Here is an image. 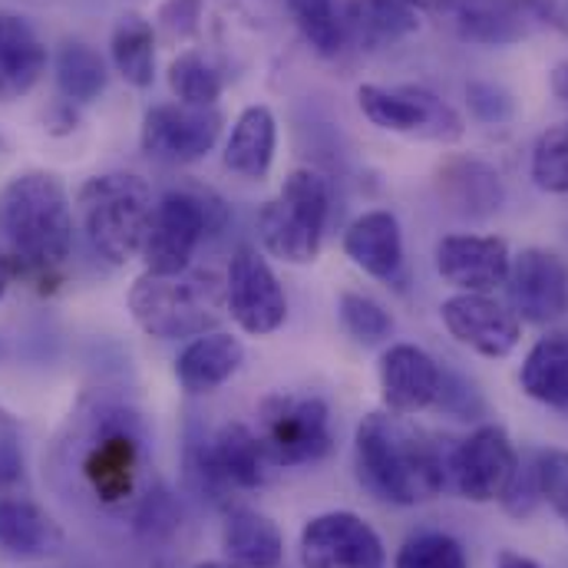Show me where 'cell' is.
Masks as SVG:
<instances>
[{"mask_svg": "<svg viewBox=\"0 0 568 568\" xmlns=\"http://www.w3.org/2000/svg\"><path fill=\"white\" fill-rule=\"evenodd\" d=\"M337 311H341L344 327H347L361 344H377V341L390 337V331H394V317L384 311V304H377V301L367 297V294L344 291L341 301H337Z\"/></svg>", "mask_w": 568, "mask_h": 568, "instance_id": "obj_35", "label": "cell"}, {"mask_svg": "<svg viewBox=\"0 0 568 568\" xmlns=\"http://www.w3.org/2000/svg\"><path fill=\"white\" fill-rule=\"evenodd\" d=\"M539 483H542V503H549L568 523V453L539 449Z\"/></svg>", "mask_w": 568, "mask_h": 568, "instance_id": "obj_37", "label": "cell"}, {"mask_svg": "<svg viewBox=\"0 0 568 568\" xmlns=\"http://www.w3.org/2000/svg\"><path fill=\"white\" fill-rule=\"evenodd\" d=\"M225 304L232 321L255 337L275 334L287 317V297L272 265L248 245L232 255L225 275Z\"/></svg>", "mask_w": 568, "mask_h": 568, "instance_id": "obj_12", "label": "cell"}, {"mask_svg": "<svg viewBox=\"0 0 568 568\" xmlns=\"http://www.w3.org/2000/svg\"><path fill=\"white\" fill-rule=\"evenodd\" d=\"M347 258L371 278L394 282L404 268V235L390 212H364L344 235Z\"/></svg>", "mask_w": 568, "mask_h": 568, "instance_id": "obj_22", "label": "cell"}, {"mask_svg": "<svg viewBox=\"0 0 568 568\" xmlns=\"http://www.w3.org/2000/svg\"><path fill=\"white\" fill-rule=\"evenodd\" d=\"M344 37L361 50H384L417 33L420 17L404 0H351L341 13Z\"/></svg>", "mask_w": 568, "mask_h": 568, "instance_id": "obj_24", "label": "cell"}, {"mask_svg": "<svg viewBox=\"0 0 568 568\" xmlns=\"http://www.w3.org/2000/svg\"><path fill=\"white\" fill-rule=\"evenodd\" d=\"M222 7L248 27H268L275 17V0H222Z\"/></svg>", "mask_w": 568, "mask_h": 568, "instance_id": "obj_41", "label": "cell"}, {"mask_svg": "<svg viewBox=\"0 0 568 568\" xmlns=\"http://www.w3.org/2000/svg\"><path fill=\"white\" fill-rule=\"evenodd\" d=\"M110 53H113L120 77L130 87H136V90L152 87V80H155V30L149 20H142L140 13H126L113 27Z\"/></svg>", "mask_w": 568, "mask_h": 568, "instance_id": "obj_29", "label": "cell"}, {"mask_svg": "<svg viewBox=\"0 0 568 568\" xmlns=\"http://www.w3.org/2000/svg\"><path fill=\"white\" fill-rule=\"evenodd\" d=\"M7 282H10V278H7V268H3V262H0V297H3V291H7Z\"/></svg>", "mask_w": 568, "mask_h": 568, "instance_id": "obj_47", "label": "cell"}, {"mask_svg": "<svg viewBox=\"0 0 568 568\" xmlns=\"http://www.w3.org/2000/svg\"><path fill=\"white\" fill-rule=\"evenodd\" d=\"M526 3L539 20H546L549 27L568 37V0H526Z\"/></svg>", "mask_w": 568, "mask_h": 568, "instance_id": "obj_42", "label": "cell"}, {"mask_svg": "<svg viewBox=\"0 0 568 568\" xmlns=\"http://www.w3.org/2000/svg\"><path fill=\"white\" fill-rule=\"evenodd\" d=\"M506 294L516 317L552 324L568 311V265L556 252L526 248L509 262Z\"/></svg>", "mask_w": 568, "mask_h": 568, "instance_id": "obj_14", "label": "cell"}, {"mask_svg": "<svg viewBox=\"0 0 568 568\" xmlns=\"http://www.w3.org/2000/svg\"><path fill=\"white\" fill-rule=\"evenodd\" d=\"M496 568H542V566H539V562H532V559H526V556H519V552H499Z\"/></svg>", "mask_w": 568, "mask_h": 568, "instance_id": "obj_44", "label": "cell"}, {"mask_svg": "<svg viewBox=\"0 0 568 568\" xmlns=\"http://www.w3.org/2000/svg\"><path fill=\"white\" fill-rule=\"evenodd\" d=\"M509 245L493 235H446L436 245V272L459 294H489L509 275Z\"/></svg>", "mask_w": 568, "mask_h": 568, "instance_id": "obj_16", "label": "cell"}, {"mask_svg": "<svg viewBox=\"0 0 568 568\" xmlns=\"http://www.w3.org/2000/svg\"><path fill=\"white\" fill-rule=\"evenodd\" d=\"M199 13H202V0H165L159 10V27L169 37H189L199 27Z\"/></svg>", "mask_w": 568, "mask_h": 568, "instance_id": "obj_39", "label": "cell"}, {"mask_svg": "<svg viewBox=\"0 0 568 568\" xmlns=\"http://www.w3.org/2000/svg\"><path fill=\"white\" fill-rule=\"evenodd\" d=\"M258 436L282 466H311L334 446L331 407L311 394H272L258 407Z\"/></svg>", "mask_w": 568, "mask_h": 568, "instance_id": "obj_8", "label": "cell"}, {"mask_svg": "<svg viewBox=\"0 0 568 568\" xmlns=\"http://www.w3.org/2000/svg\"><path fill=\"white\" fill-rule=\"evenodd\" d=\"M519 453L513 449V439L503 426H479L473 429L453 453H449V476L463 499L469 503H496L509 476L516 469Z\"/></svg>", "mask_w": 568, "mask_h": 568, "instance_id": "obj_13", "label": "cell"}, {"mask_svg": "<svg viewBox=\"0 0 568 568\" xmlns=\"http://www.w3.org/2000/svg\"><path fill=\"white\" fill-rule=\"evenodd\" d=\"M0 546L17 556H47L63 546L60 523L27 496L0 499Z\"/></svg>", "mask_w": 568, "mask_h": 568, "instance_id": "obj_27", "label": "cell"}, {"mask_svg": "<svg viewBox=\"0 0 568 568\" xmlns=\"http://www.w3.org/2000/svg\"><path fill=\"white\" fill-rule=\"evenodd\" d=\"M222 549L235 568H278L284 542L278 526L248 506H232L222 526Z\"/></svg>", "mask_w": 568, "mask_h": 568, "instance_id": "obj_23", "label": "cell"}, {"mask_svg": "<svg viewBox=\"0 0 568 568\" xmlns=\"http://www.w3.org/2000/svg\"><path fill=\"white\" fill-rule=\"evenodd\" d=\"M106 63L103 57L80 40H70L57 53V87L67 103H93L106 90Z\"/></svg>", "mask_w": 568, "mask_h": 568, "instance_id": "obj_30", "label": "cell"}, {"mask_svg": "<svg viewBox=\"0 0 568 568\" xmlns=\"http://www.w3.org/2000/svg\"><path fill=\"white\" fill-rule=\"evenodd\" d=\"M152 192L133 172H106L83 182L77 192L80 229L90 239L93 252L110 265H126L142 252L149 219H152Z\"/></svg>", "mask_w": 568, "mask_h": 568, "instance_id": "obj_3", "label": "cell"}, {"mask_svg": "<svg viewBox=\"0 0 568 568\" xmlns=\"http://www.w3.org/2000/svg\"><path fill=\"white\" fill-rule=\"evenodd\" d=\"M20 483H23V456L10 439H0V499L17 496Z\"/></svg>", "mask_w": 568, "mask_h": 568, "instance_id": "obj_40", "label": "cell"}, {"mask_svg": "<svg viewBox=\"0 0 568 568\" xmlns=\"http://www.w3.org/2000/svg\"><path fill=\"white\" fill-rule=\"evenodd\" d=\"M361 483L384 503L420 506L439 496L449 476V456L420 426L400 414H371L354 443Z\"/></svg>", "mask_w": 568, "mask_h": 568, "instance_id": "obj_1", "label": "cell"}, {"mask_svg": "<svg viewBox=\"0 0 568 568\" xmlns=\"http://www.w3.org/2000/svg\"><path fill=\"white\" fill-rule=\"evenodd\" d=\"M526 0H453L449 17L463 40L486 43V47H506L526 37ZM536 17V13H532Z\"/></svg>", "mask_w": 568, "mask_h": 568, "instance_id": "obj_25", "label": "cell"}, {"mask_svg": "<svg viewBox=\"0 0 568 568\" xmlns=\"http://www.w3.org/2000/svg\"><path fill=\"white\" fill-rule=\"evenodd\" d=\"M192 568H235L232 562H199V566Z\"/></svg>", "mask_w": 568, "mask_h": 568, "instance_id": "obj_46", "label": "cell"}, {"mask_svg": "<svg viewBox=\"0 0 568 568\" xmlns=\"http://www.w3.org/2000/svg\"><path fill=\"white\" fill-rule=\"evenodd\" d=\"M245 347L225 331H205L192 337L175 357V377L189 394H212L239 374Z\"/></svg>", "mask_w": 568, "mask_h": 568, "instance_id": "obj_20", "label": "cell"}, {"mask_svg": "<svg viewBox=\"0 0 568 568\" xmlns=\"http://www.w3.org/2000/svg\"><path fill=\"white\" fill-rule=\"evenodd\" d=\"M503 509L516 519H526L532 516L539 506H542V483H539V449L532 453H523L516 459V469L509 476V486L506 493L499 496Z\"/></svg>", "mask_w": 568, "mask_h": 568, "instance_id": "obj_36", "label": "cell"}, {"mask_svg": "<svg viewBox=\"0 0 568 568\" xmlns=\"http://www.w3.org/2000/svg\"><path fill=\"white\" fill-rule=\"evenodd\" d=\"M466 100H469V110L476 113V120H483V123H506L513 116V100L496 83H469Z\"/></svg>", "mask_w": 568, "mask_h": 568, "instance_id": "obj_38", "label": "cell"}, {"mask_svg": "<svg viewBox=\"0 0 568 568\" xmlns=\"http://www.w3.org/2000/svg\"><path fill=\"white\" fill-rule=\"evenodd\" d=\"M304 568H387L381 536L357 513H321L301 529Z\"/></svg>", "mask_w": 568, "mask_h": 568, "instance_id": "obj_11", "label": "cell"}, {"mask_svg": "<svg viewBox=\"0 0 568 568\" xmlns=\"http://www.w3.org/2000/svg\"><path fill=\"white\" fill-rule=\"evenodd\" d=\"M439 317L463 347L483 357H506L516 351L523 337V327L513 307L493 301L489 294H456L443 301Z\"/></svg>", "mask_w": 568, "mask_h": 568, "instance_id": "obj_15", "label": "cell"}, {"mask_svg": "<svg viewBox=\"0 0 568 568\" xmlns=\"http://www.w3.org/2000/svg\"><path fill=\"white\" fill-rule=\"evenodd\" d=\"M130 311L142 331L159 341L199 337L215 331L225 304V282L212 272L182 275H140L130 287Z\"/></svg>", "mask_w": 568, "mask_h": 568, "instance_id": "obj_4", "label": "cell"}, {"mask_svg": "<svg viewBox=\"0 0 568 568\" xmlns=\"http://www.w3.org/2000/svg\"><path fill=\"white\" fill-rule=\"evenodd\" d=\"M404 3H410L414 10H429V13H449L453 7V0H404Z\"/></svg>", "mask_w": 568, "mask_h": 568, "instance_id": "obj_45", "label": "cell"}, {"mask_svg": "<svg viewBox=\"0 0 568 568\" xmlns=\"http://www.w3.org/2000/svg\"><path fill=\"white\" fill-rule=\"evenodd\" d=\"M519 384L546 407H568V334H546L536 341L519 371Z\"/></svg>", "mask_w": 568, "mask_h": 568, "instance_id": "obj_28", "label": "cell"}, {"mask_svg": "<svg viewBox=\"0 0 568 568\" xmlns=\"http://www.w3.org/2000/svg\"><path fill=\"white\" fill-rule=\"evenodd\" d=\"M189 476L219 506L232 509V493H248L268 483L278 469L262 443V436L245 424H225L209 443L192 449Z\"/></svg>", "mask_w": 568, "mask_h": 568, "instance_id": "obj_6", "label": "cell"}, {"mask_svg": "<svg viewBox=\"0 0 568 568\" xmlns=\"http://www.w3.org/2000/svg\"><path fill=\"white\" fill-rule=\"evenodd\" d=\"M394 568H469L463 546L446 532H420L397 552Z\"/></svg>", "mask_w": 568, "mask_h": 568, "instance_id": "obj_34", "label": "cell"}, {"mask_svg": "<svg viewBox=\"0 0 568 568\" xmlns=\"http://www.w3.org/2000/svg\"><path fill=\"white\" fill-rule=\"evenodd\" d=\"M436 189L443 195V202L466 219H489L493 212H499L506 189L503 179L493 165L479 162V159H446L436 172Z\"/></svg>", "mask_w": 568, "mask_h": 568, "instance_id": "obj_21", "label": "cell"}, {"mask_svg": "<svg viewBox=\"0 0 568 568\" xmlns=\"http://www.w3.org/2000/svg\"><path fill=\"white\" fill-rule=\"evenodd\" d=\"M47 70V47L37 30L17 17L0 10V106L27 97Z\"/></svg>", "mask_w": 568, "mask_h": 568, "instance_id": "obj_19", "label": "cell"}, {"mask_svg": "<svg viewBox=\"0 0 568 568\" xmlns=\"http://www.w3.org/2000/svg\"><path fill=\"white\" fill-rule=\"evenodd\" d=\"M532 179L542 192L568 195V123L539 136L532 149Z\"/></svg>", "mask_w": 568, "mask_h": 568, "instance_id": "obj_33", "label": "cell"}, {"mask_svg": "<svg viewBox=\"0 0 568 568\" xmlns=\"http://www.w3.org/2000/svg\"><path fill=\"white\" fill-rule=\"evenodd\" d=\"M222 73L199 50H185L169 67V90L185 106H215L222 97Z\"/></svg>", "mask_w": 568, "mask_h": 568, "instance_id": "obj_32", "label": "cell"}, {"mask_svg": "<svg viewBox=\"0 0 568 568\" xmlns=\"http://www.w3.org/2000/svg\"><path fill=\"white\" fill-rule=\"evenodd\" d=\"M0 239L37 272H50L70 258L73 209L53 172H20L0 189Z\"/></svg>", "mask_w": 568, "mask_h": 568, "instance_id": "obj_2", "label": "cell"}, {"mask_svg": "<svg viewBox=\"0 0 568 568\" xmlns=\"http://www.w3.org/2000/svg\"><path fill=\"white\" fill-rule=\"evenodd\" d=\"M357 103H361V113L384 133L429 142H456L466 133L463 116L426 87L364 83L357 90Z\"/></svg>", "mask_w": 568, "mask_h": 568, "instance_id": "obj_9", "label": "cell"}, {"mask_svg": "<svg viewBox=\"0 0 568 568\" xmlns=\"http://www.w3.org/2000/svg\"><path fill=\"white\" fill-rule=\"evenodd\" d=\"M443 374L436 361L414 347V344H394L381 357V394L390 414H420L426 407L436 404L439 397Z\"/></svg>", "mask_w": 568, "mask_h": 568, "instance_id": "obj_17", "label": "cell"}, {"mask_svg": "<svg viewBox=\"0 0 568 568\" xmlns=\"http://www.w3.org/2000/svg\"><path fill=\"white\" fill-rule=\"evenodd\" d=\"M552 93L562 100V103H568V60H562V63H556V70H552Z\"/></svg>", "mask_w": 568, "mask_h": 568, "instance_id": "obj_43", "label": "cell"}, {"mask_svg": "<svg viewBox=\"0 0 568 568\" xmlns=\"http://www.w3.org/2000/svg\"><path fill=\"white\" fill-rule=\"evenodd\" d=\"M287 17L301 30L304 43L317 57H337L347 43L344 20L334 7V0H282Z\"/></svg>", "mask_w": 568, "mask_h": 568, "instance_id": "obj_31", "label": "cell"}, {"mask_svg": "<svg viewBox=\"0 0 568 568\" xmlns=\"http://www.w3.org/2000/svg\"><path fill=\"white\" fill-rule=\"evenodd\" d=\"M331 212L327 179L314 169H294L282 195L258 212V235L265 248L287 265H307L321 252L324 225Z\"/></svg>", "mask_w": 568, "mask_h": 568, "instance_id": "obj_5", "label": "cell"}, {"mask_svg": "<svg viewBox=\"0 0 568 568\" xmlns=\"http://www.w3.org/2000/svg\"><path fill=\"white\" fill-rule=\"evenodd\" d=\"M278 123L268 106H248L225 142V165L242 179H265L275 162Z\"/></svg>", "mask_w": 568, "mask_h": 568, "instance_id": "obj_26", "label": "cell"}, {"mask_svg": "<svg viewBox=\"0 0 568 568\" xmlns=\"http://www.w3.org/2000/svg\"><path fill=\"white\" fill-rule=\"evenodd\" d=\"M225 116L215 106L159 103L142 116V152L165 165H189L212 152Z\"/></svg>", "mask_w": 568, "mask_h": 568, "instance_id": "obj_10", "label": "cell"}, {"mask_svg": "<svg viewBox=\"0 0 568 568\" xmlns=\"http://www.w3.org/2000/svg\"><path fill=\"white\" fill-rule=\"evenodd\" d=\"M222 205L199 192H165L152 205L149 232L142 242V258L149 275H182L199 248V242L219 229Z\"/></svg>", "mask_w": 568, "mask_h": 568, "instance_id": "obj_7", "label": "cell"}, {"mask_svg": "<svg viewBox=\"0 0 568 568\" xmlns=\"http://www.w3.org/2000/svg\"><path fill=\"white\" fill-rule=\"evenodd\" d=\"M83 476L100 503L106 506L126 503L140 476V439L126 426L103 429L83 459Z\"/></svg>", "mask_w": 568, "mask_h": 568, "instance_id": "obj_18", "label": "cell"}]
</instances>
